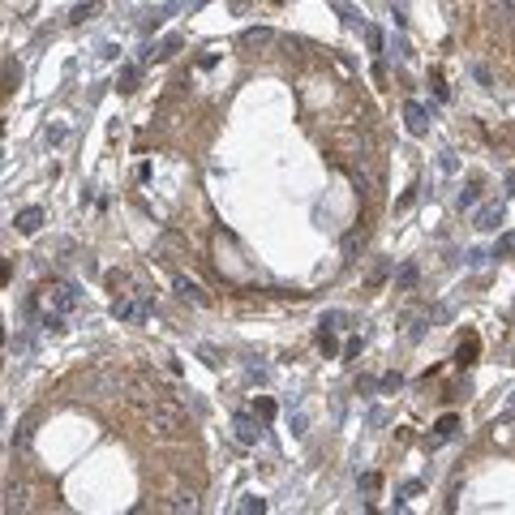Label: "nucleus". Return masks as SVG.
<instances>
[{
  "label": "nucleus",
  "instance_id": "nucleus-1",
  "mask_svg": "<svg viewBox=\"0 0 515 515\" xmlns=\"http://www.w3.org/2000/svg\"><path fill=\"white\" fill-rule=\"evenodd\" d=\"M146 430H151L155 438H181L189 430L185 421V408L177 400H159L155 408H146Z\"/></svg>",
  "mask_w": 515,
  "mask_h": 515
},
{
  "label": "nucleus",
  "instance_id": "nucleus-2",
  "mask_svg": "<svg viewBox=\"0 0 515 515\" xmlns=\"http://www.w3.org/2000/svg\"><path fill=\"white\" fill-rule=\"evenodd\" d=\"M35 305H39L43 313H52V318H65V313L78 309V288H73L69 279H47V284L39 288Z\"/></svg>",
  "mask_w": 515,
  "mask_h": 515
},
{
  "label": "nucleus",
  "instance_id": "nucleus-3",
  "mask_svg": "<svg viewBox=\"0 0 515 515\" xmlns=\"http://www.w3.org/2000/svg\"><path fill=\"white\" fill-rule=\"evenodd\" d=\"M159 400H167L163 386H159V378H151V374H133V378H129V404H138V408L146 412V408H155Z\"/></svg>",
  "mask_w": 515,
  "mask_h": 515
},
{
  "label": "nucleus",
  "instance_id": "nucleus-4",
  "mask_svg": "<svg viewBox=\"0 0 515 515\" xmlns=\"http://www.w3.org/2000/svg\"><path fill=\"white\" fill-rule=\"evenodd\" d=\"M262 416L258 412H236V421H232V430H236V443H245V447H258V438H262Z\"/></svg>",
  "mask_w": 515,
  "mask_h": 515
},
{
  "label": "nucleus",
  "instance_id": "nucleus-5",
  "mask_svg": "<svg viewBox=\"0 0 515 515\" xmlns=\"http://www.w3.org/2000/svg\"><path fill=\"white\" fill-rule=\"evenodd\" d=\"M240 43H245V47H258V52H266V47H275V43H279V35H275V31H266V26H254V31H245V35H240Z\"/></svg>",
  "mask_w": 515,
  "mask_h": 515
},
{
  "label": "nucleus",
  "instance_id": "nucleus-6",
  "mask_svg": "<svg viewBox=\"0 0 515 515\" xmlns=\"http://www.w3.org/2000/svg\"><path fill=\"white\" fill-rule=\"evenodd\" d=\"M404 120H408V133H416V138H421V133L430 129V120H425V108H421V104H412V99L404 104Z\"/></svg>",
  "mask_w": 515,
  "mask_h": 515
},
{
  "label": "nucleus",
  "instance_id": "nucleus-7",
  "mask_svg": "<svg viewBox=\"0 0 515 515\" xmlns=\"http://www.w3.org/2000/svg\"><path fill=\"white\" fill-rule=\"evenodd\" d=\"M112 313L120 318V322H133V318H142V305H138V297H133V292H125V297H116Z\"/></svg>",
  "mask_w": 515,
  "mask_h": 515
},
{
  "label": "nucleus",
  "instance_id": "nucleus-8",
  "mask_svg": "<svg viewBox=\"0 0 515 515\" xmlns=\"http://www.w3.org/2000/svg\"><path fill=\"white\" fill-rule=\"evenodd\" d=\"M498 224H502V202H489V206H481V211H477V228H481V232L498 228Z\"/></svg>",
  "mask_w": 515,
  "mask_h": 515
},
{
  "label": "nucleus",
  "instance_id": "nucleus-9",
  "mask_svg": "<svg viewBox=\"0 0 515 515\" xmlns=\"http://www.w3.org/2000/svg\"><path fill=\"white\" fill-rule=\"evenodd\" d=\"M13 224H17V232H39V224H43V211L39 206H26V211H17V219H13Z\"/></svg>",
  "mask_w": 515,
  "mask_h": 515
},
{
  "label": "nucleus",
  "instance_id": "nucleus-10",
  "mask_svg": "<svg viewBox=\"0 0 515 515\" xmlns=\"http://www.w3.org/2000/svg\"><path fill=\"white\" fill-rule=\"evenodd\" d=\"M177 292L185 301H193V305H206V292H202V284H193V279H185V275H177Z\"/></svg>",
  "mask_w": 515,
  "mask_h": 515
},
{
  "label": "nucleus",
  "instance_id": "nucleus-11",
  "mask_svg": "<svg viewBox=\"0 0 515 515\" xmlns=\"http://www.w3.org/2000/svg\"><path fill=\"white\" fill-rule=\"evenodd\" d=\"M26 485H5V511L13 515V511H26Z\"/></svg>",
  "mask_w": 515,
  "mask_h": 515
},
{
  "label": "nucleus",
  "instance_id": "nucleus-12",
  "mask_svg": "<svg viewBox=\"0 0 515 515\" xmlns=\"http://www.w3.org/2000/svg\"><path fill=\"white\" fill-rule=\"evenodd\" d=\"M31 438H35V416H22L17 430H13V447H17V451H26V447H31Z\"/></svg>",
  "mask_w": 515,
  "mask_h": 515
},
{
  "label": "nucleus",
  "instance_id": "nucleus-13",
  "mask_svg": "<svg viewBox=\"0 0 515 515\" xmlns=\"http://www.w3.org/2000/svg\"><path fill=\"white\" fill-rule=\"evenodd\" d=\"M477 352H481V339H477V335H464L455 361H459V365H477Z\"/></svg>",
  "mask_w": 515,
  "mask_h": 515
},
{
  "label": "nucleus",
  "instance_id": "nucleus-14",
  "mask_svg": "<svg viewBox=\"0 0 515 515\" xmlns=\"http://www.w3.org/2000/svg\"><path fill=\"white\" fill-rule=\"evenodd\" d=\"M459 430V416L455 412H447V416H438V425H434V438H438V443H443V438H451Z\"/></svg>",
  "mask_w": 515,
  "mask_h": 515
},
{
  "label": "nucleus",
  "instance_id": "nucleus-15",
  "mask_svg": "<svg viewBox=\"0 0 515 515\" xmlns=\"http://www.w3.org/2000/svg\"><path fill=\"white\" fill-rule=\"evenodd\" d=\"M163 507L167 511H198V498H193V494H172Z\"/></svg>",
  "mask_w": 515,
  "mask_h": 515
},
{
  "label": "nucleus",
  "instance_id": "nucleus-16",
  "mask_svg": "<svg viewBox=\"0 0 515 515\" xmlns=\"http://www.w3.org/2000/svg\"><path fill=\"white\" fill-rule=\"evenodd\" d=\"M198 357H202V361L211 365V370H219V365H224V352H219L215 343H198Z\"/></svg>",
  "mask_w": 515,
  "mask_h": 515
},
{
  "label": "nucleus",
  "instance_id": "nucleus-17",
  "mask_svg": "<svg viewBox=\"0 0 515 515\" xmlns=\"http://www.w3.org/2000/svg\"><path fill=\"white\" fill-rule=\"evenodd\" d=\"M177 47H181V39L172 35V39H163V43H159V47H155V52L146 56V60H163V56H172V52H177Z\"/></svg>",
  "mask_w": 515,
  "mask_h": 515
},
{
  "label": "nucleus",
  "instance_id": "nucleus-18",
  "mask_svg": "<svg viewBox=\"0 0 515 515\" xmlns=\"http://www.w3.org/2000/svg\"><path fill=\"white\" fill-rule=\"evenodd\" d=\"M104 279H108V288L116 292V297H125V292H120V288H129V275H125V271H108Z\"/></svg>",
  "mask_w": 515,
  "mask_h": 515
},
{
  "label": "nucleus",
  "instance_id": "nucleus-19",
  "mask_svg": "<svg viewBox=\"0 0 515 515\" xmlns=\"http://www.w3.org/2000/svg\"><path fill=\"white\" fill-rule=\"evenodd\" d=\"M477 198H481V185L473 181L468 189H464V193H459V211H468V206H477Z\"/></svg>",
  "mask_w": 515,
  "mask_h": 515
},
{
  "label": "nucleus",
  "instance_id": "nucleus-20",
  "mask_svg": "<svg viewBox=\"0 0 515 515\" xmlns=\"http://www.w3.org/2000/svg\"><path fill=\"white\" fill-rule=\"evenodd\" d=\"M254 412L262 416V421H271V416H275V400H266V395H258V400H254Z\"/></svg>",
  "mask_w": 515,
  "mask_h": 515
},
{
  "label": "nucleus",
  "instance_id": "nucleus-21",
  "mask_svg": "<svg viewBox=\"0 0 515 515\" xmlns=\"http://www.w3.org/2000/svg\"><path fill=\"white\" fill-rule=\"evenodd\" d=\"M240 511H245V515H254V511H258V515H262V511H266V502H262V498H254V494H250V498H240Z\"/></svg>",
  "mask_w": 515,
  "mask_h": 515
},
{
  "label": "nucleus",
  "instance_id": "nucleus-22",
  "mask_svg": "<svg viewBox=\"0 0 515 515\" xmlns=\"http://www.w3.org/2000/svg\"><path fill=\"white\" fill-rule=\"evenodd\" d=\"M416 284V266H404V271L395 275V288H412Z\"/></svg>",
  "mask_w": 515,
  "mask_h": 515
},
{
  "label": "nucleus",
  "instance_id": "nucleus-23",
  "mask_svg": "<svg viewBox=\"0 0 515 515\" xmlns=\"http://www.w3.org/2000/svg\"><path fill=\"white\" fill-rule=\"evenodd\" d=\"M378 485H382L378 473H365V477H361V489H365V494H378Z\"/></svg>",
  "mask_w": 515,
  "mask_h": 515
},
{
  "label": "nucleus",
  "instance_id": "nucleus-24",
  "mask_svg": "<svg viewBox=\"0 0 515 515\" xmlns=\"http://www.w3.org/2000/svg\"><path fill=\"white\" fill-rule=\"evenodd\" d=\"M133 82H138V69L129 65L125 73H120V82H116V86H120V90H133Z\"/></svg>",
  "mask_w": 515,
  "mask_h": 515
},
{
  "label": "nucleus",
  "instance_id": "nucleus-25",
  "mask_svg": "<svg viewBox=\"0 0 515 515\" xmlns=\"http://www.w3.org/2000/svg\"><path fill=\"white\" fill-rule=\"evenodd\" d=\"M318 348H322V352L331 357V352H335V335H331V331H322V335H318Z\"/></svg>",
  "mask_w": 515,
  "mask_h": 515
},
{
  "label": "nucleus",
  "instance_id": "nucleus-26",
  "mask_svg": "<svg viewBox=\"0 0 515 515\" xmlns=\"http://www.w3.org/2000/svg\"><path fill=\"white\" fill-rule=\"evenodd\" d=\"M90 9H95V5H78V9H73V22H86V17H90Z\"/></svg>",
  "mask_w": 515,
  "mask_h": 515
},
{
  "label": "nucleus",
  "instance_id": "nucleus-27",
  "mask_svg": "<svg viewBox=\"0 0 515 515\" xmlns=\"http://www.w3.org/2000/svg\"><path fill=\"white\" fill-rule=\"evenodd\" d=\"M370 47H374V52H382V31H374V26H370Z\"/></svg>",
  "mask_w": 515,
  "mask_h": 515
},
{
  "label": "nucleus",
  "instance_id": "nucleus-28",
  "mask_svg": "<svg viewBox=\"0 0 515 515\" xmlns=\"http://www.w3.org/2000/svg\"><path fill=\"white\" fill-rule=\"evenodd\" d=\"M507 198H515V172L507 177Z\"/></svg>",
  "mask_w": 515,
  "mask_h": 515
},
{
  "label": "nucleus",
  "instance_id": "nucleus-29",
  "mask_svg": "<svg viewBox=\"0 0 515 515\" xmlns=\"http://www.w3.org/2000/svg\"><path fill=\"white\" fill-rule=\"evenodd\" d=\"M507 412H515V386H511V400H507Z\"/></svg>",
  "mask_w": 515,
  "mask_h": 515
}]
</instances>
